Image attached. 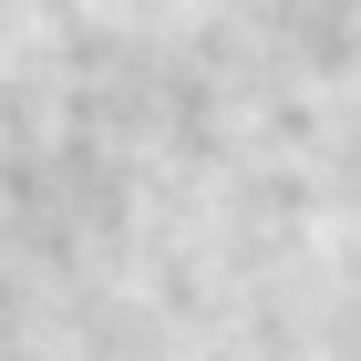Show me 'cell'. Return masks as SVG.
<instances>
[]
</instances>
